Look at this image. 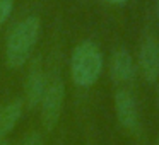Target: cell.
<instances>
[{
	"instance_id": "1",
	"label": "cell",
	"mask_w": 159,
	"mask_h": 145,
	"mask_svg": "<svg viewBox=\"0 0 159 145\" xmlns=\"http://www.w3.org/2000/svg\"><path fill=\"white\" fill-rule=\"evenodd\" d=\"M39 29L41 24L36 15H29L14 26L5 45V60L11 68H21L29 60L38 43Z\"/></svg>"
},
{
	"instance_id": "2",
	"label": "cell",
	"mask_w": 159,
	"mask_h": 145,
	"mask_svg": "<svg viewBox=\"0 0 159 145\" xmlns=\"http://www.w3.org/2000/svg\"><path fill=\"white\" fill-rule=\"evenodd\" d=\"M101 70H103V56L96 43L89 39L79 43L70 56V75L75 86L91 87L99 79Z\"/></svg>"
},
{
	"instance_id": "3",
	"label": "cell",
	"mask_w": 159,
	"mask_h": 145,
	"mask_svg": "<svg viewBox=\"0 0 159 145\" xmlns=\"http://www.w3.org/2000/svg\"><path fill=\"white\" fill-rule=\"evenodd\" d=\"M63 99H65V86L62 79L55 77L46 84L45 94L41 97V123L46 131H52L60 120L63 109Z\"/></svg>"
},
{
	"instance_id": "4",
	"label": "cell",
	"mask_w": 159,
	"mask_h": 145,
	"mask_svg": "<svg viewBox=\"0 0 159 145\" xmlns=\"http://www.w3.org/2000/svg\"><path fill=\"white\" fill-rule=\"evenodd\" d=\"M115 109L116 118L123 128L132 133H140V114L135 103V97L127 89H120L115 94Z\"/></svg>"
},
{
	"instance_id": "5",
	"label": "cell",
	"mask_w": 159,
	"mask_h": 145,
	"mask_svg": "<svg viewBox=\"0 0 159 145\" xmlns=\"http://www.w3.org/2000/svg\"><path fill=\"white\" fill-rule=\"evenodd\" d=\"M139 68L147 82H156L159 77V41L154 34H147L139 50Z\"/></svg>"
},
{
	"instance_id": "6",
	"label": "cell",
	"mask_w": 159,
	"mask_h": 145,
	"mask_svg": "<svg viewBox=\"0 0 159 145\" xmlns=\"http://www.w3.org/2000/svg\"><path fill=\"white\" fill-rule=\"evenodd\" d=\"M46 84H48L46 73L43 70L41 60L38 58V60H34V63H31L28 80H26V103H28V108H36L41 103Z\"/></svg>"
},
{
	"instance_id": "7",
	"label": "cell",
	"mask_w": 159,
	"mask_h": 145,
	"mask_svg": "<svg viewBox=\"0 0 159 145\" xmlns=\"http://www.w3.org/2000/svg\"><path fill=\"white\" fill-rule=\"evenodd\" d=\"M110 73L115 82H130L135 75V63L128 50L118 48L111 55V63H110Z\"/></svg>"
},
{
	"instance_id": "8",
	"label": "cell",
	"mask_w": 159,
	"mask_h": 145,
	"mask_svg": "<svg viewBox=\"0 0 159 145\" xmlns=\"http://www.w3.org/2000/svg\"><path fill=\"white\" fill-rule=\"evenodd\" d=\"M22 108H24L22 101L16 99V101H12V103L5 104V106L0 109V142H2V138L17 125V121L21 120Z\"/></svg>"
},
{
	"instance_id": "9",
	"label": "cell",
	"mask_w": 159,
	"mask_h": 145,
	"mask_svg": "<svg viewBox=\"0 0 159 145\" xmlns=\"http://www.w3.org/2000/svg\"><path fill=\"white\" fill-rule=\"evenodd\" d=\"M12 12V0H0V24L9 19Z\"/></svg>"
},
{
	"instance_id": "10",
	"label": "cell",
	"mask_w": 159,
	"mask_h": 145,
	"mask_svg": "<svg viewBox=\"0 0 159 145\" xmlns=\"http://www.w3.org/2000/svg\"><path fill=\"white\" fill-rule=\"evenodd\" d=\"M21 145H43V138L38 131H31V133L22 140Z\"/></svg>"
},
{
	"instance_id": "11",
	"label": "cell",
	"mask_w": 159,
	"mask_h": 145,
	"mask_svg": "<svg viewBox=\"0 0 159 145\" xmlns=\"http://www.w3.org/2000/svg\"><path fill=\"white\" fill-rule=\"evenodd\" d=\"M108 2H111V4H123L127 0H108Z\"/></svg>"
},
{
	"instance_id": "12",
	"label": "cell",
	"mask_w": 159,
	"mask_h": 145,
	"mask_svg": "<svg viewBox=\"0 0 159 145\" xmlns=\"http://www.w3.org/2000/svg\"><path fill=\"white\" fill-rule=\"evenodd\" d=\"M156 15H157V21H159V0L156 2Z\"/></svg>"
},
{
	"instance_id": "13",
	"label": "cell",
	"mask_w": 159,
	"mask_h": 145,
	"mask_svg": "<svg viewBox=\"0 0 159 145\" xmlns=\"http://www.w3.org/2000/svg\"><path fill=\"white\" fill-rule=\"evenodd\" d=\"M156 145H159V137H157V142H156Z\"/></svg>"
},
{
	"instance_id": "14",
	"label": "cell",
	"mask_w": 159,
	"mask_h": 145,
	"mask_svg": "<svg viewBox=\"0 0 159 145\" xmlns=\"http://www.w3.org/2000/svg\"><path fill=\"white\" fill-rule=\"evenodd\" d=\"M157 99H159V87H157Z\"/></svg>"
}]
</instances>
